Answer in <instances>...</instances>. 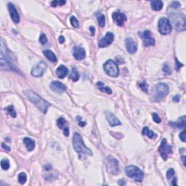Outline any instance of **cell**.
<instances>
[{
  "mask_svg": "<svg viewBox=\"0 0 186 186\" xmlns=\"http://www.w3.org/2000/svg\"><path fill=\"white\" fill-rule=\"evenodd\" d=\"M1 45V58H0V65L2 70H10V71H17L16 66V58L13 53L7 49L4 44V39L1 38L0 41Z\"/></svg>",
  "mask_w": 186,
  "mask_h": 186,
  "instance_id": "obj_1",
  "label": "cell"
},
{
  "mask_svg": "<svg viewBox=\"0 0 186 186\" xmlns=\"http://www.w3.org/2000/svg\"><path fill=\"white\" fill-rule=\"evenodd\" d=\"M24 94L27 97V98L33 103L36 107L39 109V111H42L43 114H46L47 112V110H48L49 107H50V103H47L46 100H44L42 97H41L38 94H36V92H33L32 90H25L24 91Z\"/></svg>",
  "mask_w": 186,
  "mask_h": 186,
  "instance_id": "obj_2",
  "label": "cell"
},
{
  "mask_svg": "<svg viewBox=\"0 0 186 186\" xmlns=\"http://www.w3.org/2000/svg\"><path fill=\"white\" fill-rule=\"evenodd\" d=\"M169 16L171 23L176 31H185L186 23L185 15L180 12H171Z\"/></svg>",
  "mask_w": 186,
  "mask_h": 186,
  "instance_id": "obj_3",
  "label": "cell"
},
{
  "mask_svg": "<svg viewBox=\"0 0 186 186\" xmlns=\"http://www.w3.org/2000/svg\"><path fill=\"white\" fill-rule=\"evenodd\" d=\"M73 146H74V150L77 153L92 155V153L90 151V149H89L85 146L83 140H82V136L78 132H75L74 134V136H73Z\"/></svg>",
  "mask_w": 186,
  "mask_h": 186,
  "instance_id": "obj_4",
  "label": "cell"
},
{
  "mask_svg": "<svg viewBox=\"0 0 186 186\" xmlns=\"http://www.w3.org/2000/svg\"><path fill=\"white\" fill-rule=\"evenodd\" d=\"M169 93V87L166 84L158 83L155 85L152 98L155 102H159L165 98Z\"/></svg>",
  "mask_w": 186,
  "mask_h": 186,
  "instance_id": "obj_5",
  "label": "cell"
},
{
  "mask_svg": "<svg viewBox=\"0 0 186 186\" xmlns=\"http://www.w3.org/2000/svg\"><path fill=\"white\" fill-rule=\"evenodd\" d=\"M125 172L129 177L137 182H141L144 178V174L138 167L133 165L128 166L125 169Z\"/></svg>",
  "mask_w": 186,
  "mask_h": 186,
  "instance_id": "obj_6",
  "label": "cell"
},
{
  "mask_svg": "<svg viewBox=\"0 0 186 186\" xmlns=\"http://www.w3.org/2000/svg\"><path fill=\"white\" fill-rule=\"evenodd\" d=\"M105 72L111 77H117L119 74V70L117 64L114 60H109L103 65Z\"/></svg>",
  "mask_w": 186,
  "mask_h": 186,
  "instance_id": "obj_7",
  "label": "cell"
},
{
  "mask_svg": "<svg viewBox=\"0 0 186 186\" xmlns=\"http://www.w3.org/2000/svg\"><path fill=\"white\" fill-rule=\"evenodd\" d=\"M158 152H159L160 155H161V156L162 157V158L164 161L167 160L169 155L172 153V146L167 143L166 139H163L162 141H161V145H160L159 148H158Z\"/></svg>",
  "mask_w": 186,
  "mask_h": 186,
  "instance_id": "obj_8",
  "label": "cell"
},
{
  "mask_svg": "<svg viewBox=\"0 0 186 186\" xmlns=\"http://www.w3.org/2000/svg\"><path fill=\"white\" fill-rule=\"evenodd\" d=\"M158 31L163 35L170 34L172 31V26L167 18H161L158 21Z\"/></svg>",
  "mask_w": 186,
  "mask_h": 186,
  "instance_id": "obj_9",
  "label": "cell"
},
{
  "mask_svg": "<svg viewBox=\"0 0 186 186\" xmlns=\"http://www.w3.org/2000/svg\"><path fill=\"white\" fill-rule=\"evenodd\" d=\"M106 161H107V168L110 173L114 175H118L119 172L118 160L112 156H108L106 158Z\"/></svg>",
  "mask_w": 186,
  "mask_h": 186,
  "instance_id": "obj_10",
  "label": "cell"
},
{
  "mask_svg": "<svg viewBox=\"0 0 186 186\" xmlns=\"http://www.w3.org/2000/svg\"><path fill=\"white\" fill-rule=\"evenodd\" d=\"M139 36L143 39V45L145 47H150L155 45V39L152 36V33L148 30L143 31V33H139Z\"/></svg>",
  "mask_w": 186,
  "mask_h": 186,
  "instance_id": "obj_11",
  "label": "cell"
},
{
  "mask_svg": "<svg viewBox=\"0 0 186 186\" xmlns=\"http://www.w3.org/2000/svg\"><path fill=\"white\" fill-rule=\"evenodd\" d=\"M47 65L45 62L42 61L39 62L32 68L31 70V75L34 77H41L43 76L45 72L47 70Z\"/></svg>",
  "mask_w": 186,
  "mask_h": 186,
  "instance_id": "obj_12",
  "label": "cell"
},
{
  "mask_svg": "<svg viewBox=\"0 0 186 186\" xmlns=\"http://www.w3.org/2000/svg\"><path fill=\"white\" fill-rule=\"evenodd\" d=\"M114 39V33H111V32H108L106 33V34L105 35L104 37L102 38L98 42V46L101 48L103 47H107L109 45H111L113 43Z\"/></svg>",
  "mask_w": 186,
  "mask_h": 186,
  "instance_id": "obj_13",
  "label": "cell"
},
{
  "mask_svg": "<svg viewBox=\"0 0 186 186\" xmlns=\"http://www.w3.org/2000/svg\"><path fill=\"white\" fill-rule=\"evenodd\" d=\"M112 18L113 20L114 21V22L119 26H122L124 25V22L126 21V16H125L124 13H121L119 11L114 12L112 14Z\"/></svg>",
  "mask_w": 186,
  "mask_h": 186,
  "instance_id": "obj_14",
  "label": "cell"
},
{
  "mask_svg": "<svg viewBox=\"0 0 186 186\" xmlns=\"http://www.w3.org/2000/svg\"><path fill=\"white\" fill-rule=\"evenodd\" d=\"M73 55L77 60H82L85 58L86 53L83 47L75 46L73 48Z\"/></svg>",
  "mask_w": 186,
  "mask_h": 186,
  "instance_id": "obj_15",
  "label": "cell"
},
{
  "mask_svg": "<svg viewBox=\"0 0 186 186\" xmlns=\"http://www.w3.org/2000/svg\"><path fill=\"white\" fill-rule=\"evenodd\" d=\"M7 7H8L9 13H10V17H11L13 22L15 23H18L20 22V16L18 13V10H17L16 7L14 6V4H13L12 3H9L8 5H7Z\"/></svg>",
  "mask_w": 186,
  "mask_h": 186,
  "instance_id": "obj_16",
  "label": "cell"
},
{
  "mask_svg": "<svg viewBox=\"0 0 186 186\" xmlns=\"http://www.w3.org/2000/svg\"><path fill=\"white\" fill-rule=\"evenodd\" d=\"M125 45H126V50L130 54H134L138 50V45L132 38H127L125 40Z\"/></svg>",
  "mask_w": 186,
  "mask_h": 186,
  "instance_id": "obj_17",
  "label": "cell"
},
{
  "mask_svg": "<svg viewBox=\"0 0 186 186\" xmlns=\"http://www.w3.org/2000/svg\"><path fill=\"white\" fill-rule=\"evenodd\" d=\"M105 114H106V119H107L109 124L111 125V126H118V125H120L121 124V123L120 122L119 120L116 118V116L113 113H111V111H106V112H105Z\"/></svg>",
  "mask_w": 186,
  "mask_h": 186,
  "instance_id": "obj_18",
  "label": "cell"
},
{
  "mask_svg": "<svg viewBox=\"0 0 186 186\" xmlns=\"http://www.w3.org/2000/svg\"><path fill=\"white\" fill-rule=\"evenodd\" d=\"M50 89L53 91H54V92L61 94V93L65 92L66 88H65V85L61 82H58V81H54V82H51V84H50Z\"/></svg>",
  "mask_w": 186,
  "mask_h": 186,
  "instance_id": "obj_19",
  "label": "cell"
},
{
  "mask_svg": "<svg viewBox=\"0 0 186 186\" xmlns=\"http://www.w3.org/2000/svg\"><path fill=\"white\" fill-rule=\"evenodd\" d=\"M185 121H186V119H185V116H182L180 118L178 119L177 121H170L168 123L169 125L172 127L175 128V129H185Z\"/></svg>",
  "mask_w": 186,
  "mask_h": 186,
  "instance_id": "obj_20",
  "label": "cell"
},
{
  "mask_svg": "<svg viewBox=\"0 0 186 186\" xmlns=\"http://www.w3.org/2000/svg\"><path fill=\"white\" fill-rule=\"evenodd\" d=\"M56 75L58 76V77L60 78V79H63L68 75V69L65 66V65H60L58 68L56 69Z\"/></svg>",
  "mask_w": 186,
  "mask_h": 186,
  "instance_id": "obj_21",
  "label": "cell"
},
{
  "mask_svg": "<svg viewBox=\"0 0 186 186\" xmlns=\"http://www.w3.org/2000/svg\"><path fill=\"white\" fill-rule=\"evenodd\" d=\"M23 143L28 151H32L35 148V145H36V143H35L34 140L31 139V138H25L23 139Z\"/></svg>",
  "mask_w": 186,
  "mask_h": 186,
  "instance_id": "obj_22",
  "label": "cell"
},
{
  "mask_svg": "<svg viewBox=\"0 0 186 186\" xmlns=\"http://www.w3.org/2000/svg\"><path fill=\"white\" fill-rule=\"evenodd\" d=\"M151 8L155 11H159L163 8L164 6V3L161 0H153L151 1Z\"/></svg>",
  "mask_w": 186,
  "mask_h": 186,
  "instance_id": "obj_23",
  "label": "cell"
},
{
  "mask_svg": "<svg viewBox=\"0 0 186 186\" xmlns=\"http://www.w3.org/2000/svg\"><path fill=\"white\" fill-rule=\"evenodd\" d=\"M43 53L45 55V57H46L47 58L50 60V61L53 62L57 61V57H56V55H55V53H53V51H51V50H44Z\"/></svg>",
  "mask_w": 186,
  "mask_h": 186,
  "instance_id": "obj_24",
  "label": "cell"
},
{
  "mask_svg": "<svg viewBox=\"0 0 186 186\" xmlns=\"http://www.w3.org/2000/svg\"><path fill=\"white\" fill-rule=\"evenodd\" d=\"M96 18H97V23L100 27H104L106 25V18L103 14H102L100 12L96 13Z\"/></svg>",
  "mask_w": 186,
  "mask_h": 186,
  "instance_id": "obj_25",
  "label": "cell"
},
{
  "mask_svg": "<svg viewBox=\"0 0 186 186\" xmlns=\"http://www.w3.org/2000/svg\"><path fill=\"white\" fill-rule=\"evenodd\" d=\"M97 86L98 87V89H100L101 92L107 93V94H112V90L109 87L105 86L104 84L102 82H99L97 83Z\"/></svg>",
  "mask_w": 186,
  "mask_h": 186,
  "instance_id": "obj_26",
  "label": "cell"
},
{
  "mask_svg": "<svg viewBox=\"0 0 186 186\" xmlns=\"http://www.w3.org/2000/svg\"><path fill=\"white\" fill-rule=\"evenodd\" d=\"M142 133H143V135L148 136L149 138H151V139H153V138H155L157 137L156 134H155L154 132H153V131L150 130V129H149L147 127V126H146V127L143 128V132H142Z\"/></svg>",
  "mask_w": 186,
  "mask_h": 186,
  "instance_id": "obj_27",
  "label": "cell"
},
{
  "mask_svg": "<svg viewBox=\"0 0 186 186\" xmlns=\"http://www.w3.org/2000/svg\"><path fill=\"white\" fill-rule=\"evenodd\" d=\"M69 79H72L74 82H77V81L79 80V74L75 68H73L71 74H70L69 76Z\"/></svg>",
  "mask_w": 186,
  "mask_h": 186,
  "instance_id": "obj_28",
  "label": "cell"
},
{
  "mask_svg": "<svg viewBox=\"0 0 186 186\" xmlns=\"http://www.w3.org/2000/svg\"><path fill=\"white\" fill-rule=\"evenodd\" d=\"M66 121H65V119L64 118H62V117H60V118H59L58 119L57 121V125L58 126V127L60 128V129H63L64 128L66 127Z\"/></svg>",
  "mask_w": 186,
  "mask_h": 186,
  "instance_id": "obj_29",
  "label": "cell"
},
{
  "mask_svg": "<svg viewBox=\"0 0 186 186\" xmlns=\"http://www.w3.org/2000/svg\"><path fill=\"white\" fill-rule=\"evenodd\" d=\"M27 180V176L26 175L25 172H21L18 175V182L21 184V185H23L26 183Z\"/></svg>",
  "mask_w": 186,
  "mask_h": 186,
  "instance_id": "obj_30",
  "label": "cell"
},
{
  "mask_svg": "<svg viewBox=\"0 0 186 186\" xmlns=\"http://www.w3.org/2000/svg\"><path fill=\"white\" fill-rule=\"evenodd\" d=\"M1 167L2 170H7L10 168V162L7 159H3L1 161Z\"/></svg>",
  "mask_w": 186,
  "mask_h": 186,
  "instance_id": "obj_31",
  "label": "cell"
},
{
  "mask_svg": "<svg viewBox=\"0 0 186 186\" xmlns=\"http://www.w3.org/2000/svg\"><path fill=\"white\" fill-rule=\"evenodd\" d=\"M5 110H7V111L9 113V114H10L11 116H13V118H16V111L14 110V107H13V106H8V107H7Z\"/></svg>",
  "mask_w": 186,
  "mask_h": 186,
  "instance_id": "obj_32",
  "label": "cell"
},
{
  "mask_svg": "<svg viewBox=\"0 0 186 186\" xmlns=\"http://www.w3.org/2000/svg\"><path fill=\"white\" fill-rule=\"evenodd\" d=\"M70 22H71V25L74 28H78L79 27V21H78L77 18L74 16H71L70 18Z\"/></svg>",
  "mask_w": 186,
  "mask_h": 186,
  "instance_id": "obj_33",
  "label": "cell"
},
{
  "mask_svg": "<svg viewBox=\"0 0 186 186\" xmlns=\"http://www.w3.org/2000/svg\"><path fill=\"white\" fill-rule=\"evenodd\" d=\"M139 86L140 87L143 89V91L146 93H148V84L146 83V82H140L139 84Z\"/></svg>",
  "mask_w": 186,
  "mask_h": 186,
  "instance_id": "obj_34",
  "label": "cell"
},
{
  "mask_svg": "<svg viewBox=\"0 0 186 186\" xmlns=\"http://www.w3.org/2000/svg\"><path fill=\"white\" fill-rule=\"evenodd\" d=\"M39 42H40L42 45H45L47 42V39L46 37V35L45 33H41L40 36H39Z\"/></svg>",
  "mask_w": 186,
  "mask_h": 186,
  "instance_id": "obj_35",
  "label": "cell"
},
{
  "mask_svg": "<svg viewBox=\"0 0 186 186\" xmlns=\"http://www.w3.org/2000/svg\"><path fill=\"white\" fill-rule=\"evenodd\" d=\"M65 4V1H53L51 2V6L52 7H57L58 5H63Z\"/></svg>",
  "mask_w": 186,
  "mask_h": 186,
  "instance_id": "obj_36",
  "label": "cell"
},
{
  "mask_svg": "<svg viewBox=\"0 0 186 186\" xmlns=\"http://www.w3.org/2000/svg\"><path fill=\"white\" fill-rule=\"evenodd\" d=\"M163 71L166 74H171L172 71H171V69L168 65L167 63H164V65H163V68H162Z\"/></svg>",
  "mask_w": 186,
  "mask_h": 186,
  "instance_id": "obj_37",
  "label": "cell"
},
{
  "mask_svg": "<svg viewBox=\"0 0 186 186\" xmlns=\"http://www.w3.org/2000/svg\"><path fill=\"white\" fill-rule=\"evenodd\" d=\"M174 175H175V170H174L172 168L169 169V170L167 172V179H169V180L171 179V178H172V177L174 176Z\"/></svg>",
  "mask_w": 186,
  "mask_h": 186,
  "instance_id": "obj_38",
  "label": "cell"
},
{
  "mask_svg": "<svg viewBox=\"0 0 186 186\" xmlns=\"http://www.w3.org/2000/svg\"><path fill=\"white\" fill-rule=\"evenodd\" d=\"M153 121H155V123H158V124H159V123H161V119H160V117L158 116V115L157 114H155V113H153Z\"/></svg>",
  "mask_w": 186,
  "mask_h": 186,
  "instance_id": "obj_39",
  "label": "cell"
},
{
  "mask_svg": "<svg viewBox=\"0 0 186 186\" xmlns=\"http://www.w3.org/2000/svg\"><path fill=\"white\" fill-rule=\"evenodd\" d=\"M180 7V3L177 1H172V4H171V7L174 9H177V8H179Z\"/></svg>",
  "mask_w": 186,
  "mask_h": 186,
  "instance_id": "obj_40",
  "label": "cell"
},
{
  "mask_svg": "<svg viewBox=\"0 0 186 186\" xmlns=\"http://www.w3.org/2000/svg\"><path fill=\"white\" fill-rule=\"evenodd\" d=\"M77 121H78V124L80 126H84L86 125V122L85 121H82V118L80 116H78L77 118Z\"/></svg>",
  "mask_w": 186,
  "mask_h": 186,
  "instance_id": "obj_41",
  "label": "cell"
},
{
  "mask_svg": "<svg viewBox=\"0 0 186 186\" xmlns=\"http://www.w3.org/2000/svg\"><path fill=\"white\" fill-rule=\"evenodd\" d=\"M180 138L182 142H185V129H184L180 134Z\"/></svg>",
  "mask_w": 186,
  "mask_h": 186,
  "instance_id": "obj_42",
  "label": "cell"
},
{
  "mask_svg": "<svg viewBox=\"0 0 186 186\" xmlns=\"http://www.w3.org/2000/svg\"><path fill=\"white\" fill-rule=\"evenodd\" d=\"M175 61H176V69L177 71H179L180 68H181V67L183 66V64L181 63V62H180L179 61H178L177 60V58H175Z\"/></svg>",
  "mask_w": 186,
  "mask_h": 186,
  "instance_id": "obj_43",
  "label": "cell"
},
{
  "mask_svg": "<svg viewBox=\"0 0 186 186\" xmlns=\"http://www.w3.org/2000/svg\"><path fill=\"white\" fill-rule=\"evenodd\" d=\"M172 100L174 102H175V103H178L180 100V94H176L175 97H173V100Z\"/></svg>",
  "mask_w": 186,
  "mask_h": 186,
  "instance_id": "obj_44",
  "label": "cell"
},
{
  "mask_svg": "<svg viewBox=\"0 0 186 186\" xmlns=\"http://www.w3.org/2000/svg\"><path fill=\"white\" fill-rule=\"evenodd\" d=\"M1 147L4 150H5L6 151H10V148L8 147L7 146H6L4 143H1Z\"/></svg>",
  "mask_w": 186,
  "mask_h": 186,
  "instance_id": "obj_45",
  "label": "cell"
},
{
  "mask_svg": "<svg viewBox=\"0 0 186 186\" xmlns=\"http://www.w3.org/2000/svg\"><path fill=\"white\" fill-rule=\"evenodd\" d=\"M63 134H64V135H65V136H68V134H69V130H68V126H66V127L64 128L63 129Z\"/></svg>",
  "mask_w": 186,
  "mask_h": 186,
  "instance_id": "obj_46",
  "label": "cell"
},
{
  "mask_svg": "<svg viewBox=\"0 0 186 186\" xmlns=\"http://www.w3.org/2000/svg\"><path fill=\"white\" fill-rule=\"evenodd\" d=\"M58 40H59V42H60V44H62V43H64V42H65V38H64V36H60V37H59Z\"/></svg>",
  "mask_w": 186,
  "mask_h": 186,
  "instance_id": "obj_47",
  "label": "cell"
},
{
  "mask_svg": "<svg viewBox=\"0 0 186 186\" xmlns=\"http://www.w3.org/2000/svg\"><path fill=\"white\" fill-rule=\"evenodd\" d=\"M118 184L119 185H121V186H124V185H126V182H124V180H120L119 181V182H118Z\"/></svg>",
  "mask_w": 186,
  "mask_h": 186,
  "instance_id": "obj_48",
  "label": "cell"
},
{
  "mask_svg": "<svg viewBox=\"0 0 186 186\" xmlns=\"http://www.w3.org/2000/svg\"><path fill=\"white\" fill-rule=\"evenodd\" d=\"M52 169V167L50 165H47V166H45V170H47V171H49V170H50Z\"/></svg>",
  "mask_w": 186,
  "mask_h": 186,
  "instance_id": "obj_49",
  "label": "cell"
},
{
  "mask_svg": "<svg viewBox=\"0 0 186 186\" xmlns=\"http://www.w3.org/2000/svg\"><path fill=\"white\" fill-rule=\"evenodd\" d=\"M90 31L92 32V36H94V28L93 26H90Z\"/></svg>",
  "mask_w": 186,
  "mask_h": 186,
  "instance_id": "obj_50",
  "label": "cell"
},
{
  "mask_svg": "<svg viewBox=\"0 0 186 186\" xmlns=\"http://www.w3.org/2000/svg\"><path fill=\"white\" fill-rule=\"evenodd\" d=\"M172 185H177V179L176 178H175V179L173 180V181H172Z\"/></svg>",
  "mask_w": 186,
  "mask_h": 186,
  "instance_id": "obj_51",
  "label": "cell"
}]
</instances>
